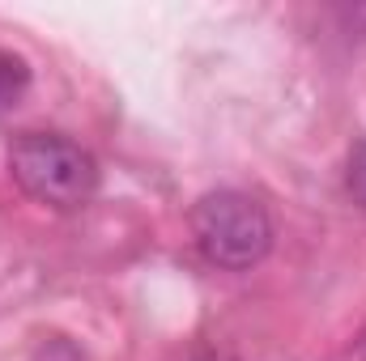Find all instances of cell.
Here are the masks:
<instances>
[{
    "label": "cell",
    "instance_id": "6da1fadb",
    "mask_svg": "<svg viewBox=\"0 0 366 361\" xmlns=\"http://www.w3.org/2000/svg\"><path fill=\"white\" fill-rule=\"evenodd\" d=\"M9 175L30 200L60 213L90 204L98 191V162L90 149L56 132H21L9 145Z\"/></svg>",
    "mask_w": 366,
    "mask_h": 361
},
{
    "label": "cell",
    "instance_id": "7a4b0ae2",
    "mask_svg": "<svg viewBox=\"0 0 366 361\" xmlns=\"http://www.w3.org/2000/svg\"><path fill=\"white\" fill-rule=\"evenodd\" d=\"M192 238H196V247H200V255L209 264L243 272V268H256L269 255L273 221H269V208L256 195L222 187V191H209V195L196 200Z\"/></svg>",
    "mask_w": 366,
    "mask_h": 361
},
{
    "label": "cell",
    "instance_id": "3957f363",
    "mask_svg": "<svg viewBox=\"0 0 366 361\" xmlns=\"http://www.w3.org/2000/svg\"><path fill=\"white\" fill-rule=\"evenodd\" d=\"M30 90V64L17 51H0V106H17Z\"/></svg>",
    "mask_w": 366,
    "mask_h": 361
},
{
    "label": "cell",
    "instance_id": "277c9868",
    "mask_svg": "<svg viewBox=\"0 0 366 361\" xmlns=\"http://www.w3.org/2000/svg\"><path fill=\"white\" fill-rule=\"evenodd\" d=\"M345 191H350V200L366 208V141H358L354 149H350V162H345Z\"/></svg>",
    "mask_w": 366,
    "mask_h": 361
},
{
    "label": "cell",
    "instance_id": "5b68a950",
    "mask_svg": "<svg viewBox=\"0 0 366 361\" xmlns=\"http://www.w3.org/2000/svg\"><path fill=\"white\" fill-rule=\"evenodd\" d=\"M30 361H90L69 336H47L34 353H30Z\"/></svg>",
    "mask_w": 366,
    "mask_h": 361
},
{
    "label": "cell",
    "instance_id": "8992f818",
    "mask_svg": "<svg viewBox=\"0 0 366 361\" xmlns=\"http://www.w3.org/2000/svg\"><path fill=\"white\" fill-rule=\"evenodd\" d=\"M341 361H366V332L350 345V349H345V357H341Z\"/></svg>",
    "mask_w": 366,
    "mask_h": 361
},
{
    "label": "cell",
    "instance_id": "52a82bcc",
    "mask_svg": "<svg viewBox=\"0 0 366 361\" xmlns=\"http://www.w3.org/2000/svg\"><path fill=\"white\" fill-rule=\"evenodd\" d=\"M192 361H234L230 353H200V357H192Z\"/></svg>",
    "mask_w": 366,
    "mask_h": 361
}]
</instances>
